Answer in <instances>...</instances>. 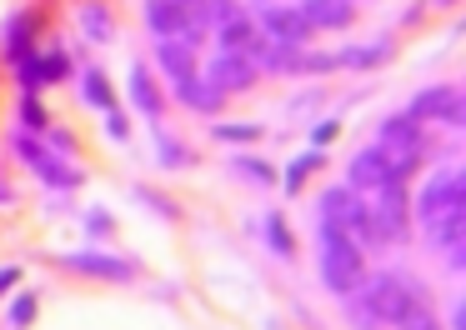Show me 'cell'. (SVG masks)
<instances>
[{
    "label": "cell",
    "instance_id": "1",
    "mask_svg": "<svg viewBox=\"0 0 466 330\" xmlns=\"http://www.w3.org/2000/svg\"><path fill=\"white\" fill-rule=\"evenodd\" d=\"M421 220H426V235L441 240V245H456V240H461L466 205H461V180H456L451 170H441V175L426 185V195H421Z\"/></svg>",
    "mask_w": 466,
    "mask_h": 330
},
{
    "label": "cell",
    "instance_id": "2",
    "mask_svg": "<svg viewBox=\"0 0 466 330\" xmlns=\"http://www.w3.org/2000/svg\"><path fill=\"white\" fill-rule=\"evenodd\" d=\"M321 275H326V285H331L336 295H351V290L366 280L361 245L336 225H321Z\"/></svg>",
    "mask_w": 466,
    "mask_h": 330
},
{
    "label": "cell",
    "instance_id": "3",
    "mask_svg": "<svg viewBox=\"0 0 466 330\" xmlns=\"http://www.w3.org/2000/svg\"><path fill=\"white\" fill-rule=\"evenodd\" d=\"M421 150H426V140H421V125H416L411 115L381 120V160H386V170H391L396 180H406L416 165H421Z\"/></svg>",
    "mask_w": 466,
    "mask_h": 330
},
{
    "label": "cell",
    "instance_id": "4",
    "mask_svg": "<svg viewBox=\"0 0 466 330\" xmlns=\"http://www.w3.org/2000/svg\"><path fill=\"white\" fill-rule=\"evenodd\" d=\"M421 300H426V295H421V290H416L406 275H376L371 285H366V315L386 320V325H401V320L411 315Z\"/></svg>",
    "mask_w": 466,
    "mask_h": 330
},
{
    "label": "cell",
    "instance_id": "5",
    "mask_svg": "<svg viewBox=\"0 0 466 330\" xmlns=\"http://www.w3.org/2000/svg\"><path fill=\"white\" fill-rule=\"evenodd\" d=\"M411 120H441V125H461V95H456V85L421 90V95L411 100Z\"/></svg>",
    "mask_w": 466,
    "mask_h": 330
},
{
    "label": "cell",
    "instance_id": "6",
    "mask_svg": "<svg viewBox=\"0 0 466 330\" xmlns=\"http://www.w3.org/2000/svg\"><path fill=\"white\" fill-rule=\"evenodd\" d=\"M261 25H266V35H271L276 45H286V50H296V45L311 40V25L301 20V10H296V5H271L261 15Z\"/></svg>",
    "mask_w": 466,
    "mask_h": 330
},
{
    "label": "cell",
    "instance_id": "7",
    "mask_svg": "<svg viewBox=\"0 0 466 330\" xmlns=\"http://www.w3.org/2000/svg\"><path fill=\"white\" fill-rule=\"evenodd\" d=\"M251 80H256V65L246 55H216L211 60V70H206V85H216V90H251Z\"/></svg>",
    "mask_w": 466,
    "mask_h": 330
},
{
    "label": "cell",
    "instance_id": "8",
    "mask_svg": "<svg viewBox=\"0 0 466 330\" xmlns=\"http://www.w3.org/2000/svg\"><path fill=\"white\" fill-rule=\"evenodd\" d=\"M146 25L156 30V35H196L191 25V10H181L176 0H146Z\"/></svg>",
    "mask_w": 466,
    "mask_h": 330
},
{
    "label": "cell",
    "instance_id": "9",
    "mask_svg": "<svg viewBox=\"0 0 466 330\" xmlns=\"http://www.w3.org/2000/svg\"><path fill=\"white\" fill-rule=\"evenodd\" d=\"M221 50H226V55H246V60L261 55V35H256V25L241 15V10L221 20Z\"/></svg>",
    "mask_w": 466,
    "mask_h": 330
},
{
    "label": "cell",
    "instance_id": "10",
    "mask_svg": "<svg viewBox=\"0 0 466 330\" xmlns=\"http://www.w3.org/2000/svg\"><path fill=\"white\" fill-rule=\"evenodd\" d=\"M301 20L311 30L316 25H321V30H341V25H351V5H346V0H306Z\"/></svg>",
    "mask_w": 466,
    "mask_h": 330
},
{
    "label": "cell",
    "instance_id": "11",
    "mask_svg": "<svg viewBox=\"0 0 466 330\" xmlns=\"http://www.w3.org/2000/svg\"><path fill=\"white\" fill-rule=\"evenodd\" d=\"M61 265L101 275V280H131V265H126V260H111V255H61Z\"/></svg>",
    "mask_w": 466,
    "mask_h": 330
},
{
    "label": "cell",
    "instance_id": "12",
    "mask_svg": "<svg viewBox=\"0 0 466 330\" xmlns=\"http://www.w3.org/2000/svg\"><path fill=\"white\" fill-rule=\"evenodd\" d=\"M386 175H391V170H386L381 150H366V155H356V165H351V185H361V190H376Z\"/></svg>",
    "mask_w": 466,
    "mask_h": 330
},
{
    "label": "cell",
    "instance_id": "13",
    "mask_svg": "<svg viewBox=\"0 0 466 330\" xmlns=\"http://www.w3.org/2000/svg\"><path fill=\"white\" fill-rule=\"evenodd\" d=\"M156 55H161V65L171 70L176 80H186L196 70V55H191V45H176V40H161V45H156Z\"/></svg>",
    "mask_w": 466,
    "mask_h": 330
},
{
    "label": "cell",
    "instance_id": "14",
    "mask_svg": "<svg viewBox=\"0 0 466 330\" xmlns=\"http://www.w3.org/2000/svg\"><path fill=\"white\" fill-rule=\"evenodd\" d=\"M15 150H21V155H25V160H31V165H35V170H41V175H46V180H66V175H61V170H56V165H51V155H41V150H35V145H31V140H25V135H21V140H15Z\"/></svg>",
    "mask_w": 466,
    "mask_h": 330
},
{
    "label": "cell",
    "instance_id": "15",
    "mask_svg": "<svg viewBox=\"0 0 466 330\" xmlns=\"http://www.w3.org/2000/svg\"><path fill=\"white\" fill-rule=\"evenodd\" d=\"M386 55H391V45H386V40H376V45H366V50H346L341 65H376V60H386Z\"/></svg>",
    "mask_w": 466,
    "mask_h": 330
},
{
    "label": "cell",
    "instance_id": "16",
    "mask_svg": "<svg viewBox=\"0 0 466 330\" xmlns=\"http://www.w3.org/2000/svg\"><path fill=\"white\" fill-rule=\"evenodd\" d=\"M396 330H436V315H431V300H421V305L411 310V315L401 320Z\"/></svg>",
    "mask_w": 466,
    "mask_h": 330
},
{
    "label": "cell",
    "instance_id": "17",
    "mask_svg": "<svg viewBox=\"0 0 466 330\" xmlns=\"http://www.w3.org/2000/svg\"><path fill=\"white\" fill-rule=\"evenodd\" d=\"M131 85H136V105L151 110V115H156V110H161V100H156V90H151V80H146V70H136Z\"/></svg>",
    "mask_w": 466,
    "mask_h": 330
},
{
    "label": "cell",
    "instance_id": "18",
    "mask_svg": "<svg viewBox=\"0 0 466 330\" xmlns=\"http://www.w3.org/2000/svg\"><path fill=\"white\" fill-rule=\"evenodd\" d=\"M81 15H86V30H91L96 40H106V35H111V15H106L101 5H86Z\"/></svg>",
    "mask_w": 466,
    "mask_h": 330
},
{
    "label": "cell",
    "instance_id": "19",
    "mask_svg": "<svg viewBox=\"0 0 466 330\" xmlns=\"http://www.w3.org/2000/svg\"><path fill=\"white\" fill-rule=\"evenodd\" d=\"M86 100H91V105H111V85H106V75H86Z\"/></svg>",
    "mask_w": 466,
    "mask_h": 330
},
{
    "label": "cell",
    "instance_id": "20",
    "mask_svg": "<svg viewBox=\"0 0 466 330\" xmlns=\"http://www.w3.org/2000/svg\"><path fill=\"white\" fill-rule=\"evenodd\" d=\"M5 50H11L15 60H21V50H31V20H15V25H11V45H5Z\"/></svg>",
    "mask_w": 466,
    "mask_h": 330
},
{
    "label": "cell",
    "instance_id": "21",
    "mask_svg": "<svg viewBox=\"0 0 466 330\" xmlns=\"http://www.w3.org/2000/svg\"><path fill=\"white\" fill-rule=\"evenodd\" d=\"M316 165H321V155H316V150H311V155H301V160H291V170H286V185H301V175H306V170H316Z\"/></svg>",
    "mask_w": 466,
    "mask_h": 330
},
{
    "label": "cell",
    "instance_id": "22",
    "mask_svg": "<svg viewBox=\"0 0 466 330\" xmlns=\"http://www.w3.org/2000/svg\"><path fill=\"white\" fill-rule=\"evenodd\" d=\"M266 230H271V245L281 250V255H291V235H286V220H281V215H266Z\"/></svg>",
    "mask_w": 466,
    "mask_h": 330
},
{
    "label": "cell",
    "instance_id": "23",
    "mask_svg": "<svg viewBox=\"0 0 466 330\" xmlns=\"http://www.w3.org/2000/svg\"><path fill=\"white\" fill-rule=\"evenodd\" d=\"M216 135H221V140H256L261 130H256V125H216Z\"/></svg>",
    "mask_w": 466,
    "mask_h": 330
},
{
    "label": "cell",
    "instance_id": "24",
    "mask_svg": "<svg viewBox=\"0 0 466 330\" xmlns=\"http://www.w3.org/2000/svg\"><path fill=\"white\" fill-rule=\"evenodd\" d=\"M31 315H35V300H31V295H25V300H15V305H11V320H15V325H25Z\"/></svg>",
    "mask_w": 466,
    "mask_h": 330
},
{
    "label": "cell",
    "instance_id": "25",
    "mask_svg": "<svg viewBox=\"0 0 466 330\" xmlns=\"http://www.w3.org/2000/svg\"><path fill=\"white\" fill-rule=\"evenodd\" d=\"M21 115L31 120V130H41V125H46V110L35 105V100H25V105H21Z\"/></svg>",
    "mask_w": 466,
    "mask_h": 330
},
{
    "label": "cell",
    "instance_id": "26",
    "mask_svg": "<svg viewBox=\"0 0 466 330\" xmlns=\"http://www.w3.org/2000/svg\"><path fill=\"white\" fill-rule=\"evenodd\" d=\"M331 135H336V120H321V125H316V145H326Z\"/></svg>",
    "mask_w": 466,
    "mask_h": 330
},
{
    "label": "cell",
    "instance_id": "27",
    "mask_svg": "<svg viewBox=\"0 0 466 330\" xmlns=\"http://www.w3.org/2000/svg\"><path fill=\"white\" fill-rule=\"evenodd\" d=\"M241 165H246V170H251V175H256V180H271V165H261V160H241Z\"/></svg>",
    "mask_w": 466,
    "mask_h": 330
},
{
    "label": "cell",
    "instance_id": "28",
    "mask_svg": "<svg viewBox=\"0 0 466 330\" xmlns=\"http://www.w3.org/2000/svg\"><path fill=\"white\" fill-rule=\"evenodd\" d=\"M11 285H15V270H0V295H5Z\"/></svg>",
    "mask_w": 466,
    "mask_h": 330
},
{
    "label": "cell",
    "instance_id": "29",
    "mask_svg": "<svg viewBox=\"0 0 466 330\" xmlns=\"http://www.w3.org/2000/svg\"><path fill=\"white\" fill-rule=\"evenodd\" d=\"M176 5H181V10H201L206 0H176Z\"/></svg>",
    "mask_w": 466,
    "mask_h": 330
},
{
    "label": "cell",
    "instance_id": "30",
    "mask_svg": "<svg viewBox=\"0 0 466 330\" xmlns=\"http://www.w3.org/2000/svg\"><path fill=\"white\" fill-rule=\"evenodd\" d=\"M441 5H451V0H441Z\"/></svg>",
    "mask_w": 466,
    "mask_h": 330
}]
</instances>
